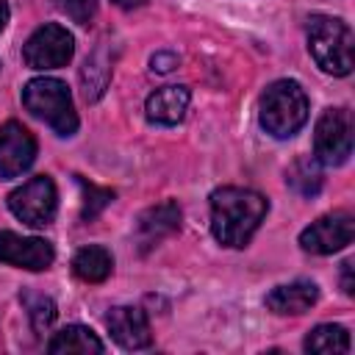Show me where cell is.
I'll return each mask as SVG.
<instances>
[{
    "label": "cell",
    "instance_id": "3957f363",
    "mask_svg": "<svg viewBox=\"0 0 355 355\" xmlns=\"http://www.w3.org/2000/svg\"><path fill=\"white\" fill-rule=\"evenodd\" d=\"M308 50L313 61L330 75H349L352 72V50L355 36L352 28L338 17H311L308 19Z\"/></svg>",
    "mask_w": 355,
    "mask_h": 355
},
{
    "label": "cell",
    "instance_id": "4fadbf2b",
    "mask_svg": "<svg viewBox=\"0 0 355 355\" xmlns=\"http://www.w3.org/2000/svg\"><path fill=\"white\" fill-rule=\"evenodd\" d=\"M316 300H319L316 283L294 280V283H286V286H275L266 294V308L272 313H280V316H297V313L311 311L316 305Z\"/></svg>",
    "mask_w": 355,
    "mask_h": 355
},
{
    "label": "cell",
    "instance_id": "603a6c76",
    "mask_svg": "<svg viewBox=\"0 0 355 355\" xmlns=\"http://www.w3.org/2000/svg\"><path fill=\"white\" fill-rule=\"evenodd\" d=\"M178 64H180V58H178L175 53H166V50H161V53H155V55L150 58V69H153V72H158V75L172 72Z\"/></svg>",
    "mask_w": 355,
    "mask_h": 355
},
{
    "label": "cell",
    "instance_id": "484cf974",
    "mask_svg": "<svg viewBox=\"0 0 355 355\" xmlns=\"http://www.w3.org/2000/svg\"><path fill=\"white\" fill-rule=\"evenodd\" d=\"M6 22H8V3L0 0V31L6 28Z\"/></svg>",
    "mask_w": 355,
    "mask_h": 355
},
{
    "label": "cell",
    "instance_id": "2e32d148",
    "mask_svg": "<svg viewBox=\"0 0 355 355\" xmlns=\"http://www.w3.org/2000/svg\"><path fill=\"white\" fill-rule=\"evenodd\" d=\"M111 269H114V255L100 244L80 247L72 258V272L83 283H103L111 275Z\"/></svg>",
    "mask_w": 355,
    "mask_h": 355
},
{
    "label": "cell",
    "instance_id": "ac0fdd59",
    "mask_svg": "<svg viewBox=\"0 0 355 355\" xmlns=\"http://www.w3.org/2000/svg\"><path fill=\"white\" fill-rule=\"evenodd\" d=\"M286 183H288L300 197H313V194H319V189H322V183H324V178H322V164H319L316 158H311V155L297 158V161L288 166V172H286Z\"/></svg>",
    "mask_w": 355,
    "mask_h": 355
},
{
    "label": "cell",
    "instance_id": "e0dca14e",
    "mask_svg": "<svg viewBox=\"0 0 355 355\" xmlns=\"http://www.w3.org/2000/svg\"><path fill=\"white\" fill-rule=\"evenodd\" d=\"M305 349L316 355H344L349 352V333L341 324H316L305 336Z\"/></svg>",
    "mask_w": 355,
    "mask_h": 355
},
{
    "label": "cell",
    "instance_id": "7c38bea8",
    "mask_svg": "<svg viewBox=\"0 0 355 355\" xmlns=\"http://www.w3.org/2000/svg\"><path fill=\"white\" fill-rule=\"evenodd\" d=\"M178 227H180V205L175 200H166V202H158V205L147 208L139 216L136 236H139V244L147 250V247H155L169 233H175Z\"/></svg>",
    "mask_w": 355,
    "mask_h": 355
},
{
    "label": "cell",
    "instance_id": "d6986e66",
    "mask_svg": "<svg viewBox=\"0 0 355 355\" xmlns=\"http://www.w3.org/2000/svg\"><path fill=\"white\" fill-rule=\"evenodd\" d=\"M108 78H111V67L103 61V53L97 50L92 58H86V64H83V72H80V80H83V94H86V100H97V97L103 94V89H105Z\"/></svg>",
    "mask_w": 355,
    "mask_h": 355
},
{
    "label": "cell",
    "instance_id": "52a82bcc",
    "mask_svg": "<svg viewBox=\"0 0 355 355\" xmlns=\"http://www.w3.org/2000/svg\"><path fill=\"white\" fill-rule=\"evenodd\" d=\"M72 53H75V39L58 22H47L42 28H36L28 36V42L22 44V58H25V64L31 69H58V67H67Z\"/></svg>",
    "mask_w": 355,
    "mask_h": 355
},
{
    "label": "cell",
    "instance_id": "ffe728a7",
    "mask_svg": "<svg viewBox=\"0 0 355 355\" xmlns=\"http://www.w3.org/2000/svg\"><path fill=\"white\" fill-rule=\"evenodd\" d=\"M19 300H22V305L28 308V316H31L33 330H36V333H44V330L53 324V319H55V302H53L50 297L39 294V291H22Z\"/></svg>",
    "mask_w": 355,
    "mask_h": 355
},
{
    "label": "cell",
    "instance_id": "6da1fadb",
    "mask_svg": "<svg viewBox=\"0 0 355 355\" xmlns=\"http://www.w3.org/2000/svg\"><path fill=\"white\" fill-rule=\"evenodd\" d=\"M269 202L263 194L241 186L211 191V233L225 247H244L263 222Z\"/></svg>",
    "mask_w": 355,
    "mask_h": 355
},
{
    "label": "cell",
    "instance_id": "8fae6325",
    "mask_svg": "<svg viewBox=\"0 0 355 355\" xmlns=\"http://www.w3.org/2000/svg\"><path fill=\"white\" fill-rule=\"evenodd\" d=\"M105 327H108L111 338L122 349H144L153 341L147 313L141 308H136V305H116V308H111L108 316H105Z\"/></svg>",
    "mask_w": 355,
    "mask_h": 355
},
{
    "label": "cell",
    "instance_id": "30bf717a",
    "mask_svg": "<svg viewBox=\"0 0 355 355\" xmlns=\"http://www.w3.org/2000/svg\"><path fill=\"white\" fill-rule=\"evenodd\" d=\"M36 161V139L19 122L0 125V178L11 180L19 178Z\"/></svg>",
    "mask_w": 355,
    "mask_h": 355
},
{
    "label": "cell",
    "instance_id": "7402d4cb",
    "mask_svg": "<svg viewBox=\"0 0 355 355\" xmlns=\"http://www.w3.org/2000/svg\"><path fill=\"white\" fill-rule=\"evenodd\" d=\"M55 6L78 25H89L97 11V0H55Z\"/></svg>",
    "mask_w": 355,
    "mask_h": 355
},
{
    "label": "cell",
    "instance_id": "ba28073f",
    "mask_svg": "<svg viewBox=\"0 0 355 355\" xmlns=\"http://www.w3.org/2000/svg\"><path fill=\"white\" fill-rule=\"evenodd\" d=\"M355 236V219L349 211H336L327 216H319L300 233V247L313 255H333L352 244Z\"/></svg>",
    "mask_w": 355,
    "mask_h": 355
},
{
    "label": "cell",
    "instance_id": "277c9868",
    "mask_svg": "<svg viewBox=\"0 0 355 355\" xmlns=\"http://www.w3.org/2000/svg\"><path fill=\"white\" fill-rule=\"evenodd\" d=\"M22 103L33 116L44 119L58 136H72L78 130V114L64 80L47 75L28 80L22 89Z\"/></svg>",
    "mask_w": 355,
    "mask_h": 355
},
{
    "label": "cell",
    "instance_id": "5b68a950",
    "mask_svg": "<svg viewBox=\"0 0 355 355\" xmlns=\"http://www.w3.org/2000/svg\"><path fill=\"white\" fill-rule=\"evenodd\" d=\"M8 211L31 225V227H44L55 219L58 211V191L55 183L47 175H36L31 180H25L19 189H14L8 194Z\"/></svg>",
    "mask_w": 355,
    "mask_h": 355
},
{
    "label": "cell",
    "instance_id": "cb8c5ba5",
    "mask_svg": "<svg viewBox=\"0 0 355 355\" xmlns=\"http://www.w3.org/2000/svg\"><path fill=\"white\" fill-rule=\"evenodd\" d=\"M341 288H344V294H352L355 291V283H352V261H344L341 263Z\"/></svg>",
    "mask_w": 355,
    "mask_h": 355
},
{
    "label": "cell",
    "instance_id": "8992f818",
    "mask_svg": "<svg viewBox=\"0 0 355 355\" xmlns=\"http://www.w3.org/2000/svg\"><path fill=\"white\" fill-rule=\"evenodd\" d=\"M352 155V114L327 108L313 130V158L324 166H341Z\"/></svg>",
    "mask_w": 355,
    "mask_h": 355
},
{
    "label": "cell",
    "instance_id": "d4e9b609",
    "mask_svg": "<svg viewBox=\"0 0 355 355\" xmlns=\"http://www.w3.org/2000/svg\"><path fill=\"white\" fill-rule=\"evenodd\" d=\"M119 8H139V6H144L147 0H114Z\"/></svg>",
    "mask_w": 355,
    "mask_h": 355
},
{
    "label": "cell",
    "instance_id": "44dd1931",
    "mask_svg": "<svg viewBox=\"0 0 355 355\" xmlns=\"http://www.w3.org/2000/svg\"><path fill=\"white\" fill-rule=\"evenodd\" d=\"M78 186H80V219H94L111 200H114V191L111 189H100L94 183H86L83 178H78Z\"/></svg>",
    "mask_w": 355,
    "mask_h": 355
},
{
    "label": "cell",
    "instance_id": "9a60e30c",
    "mask_svg": "<svg viewBox=\"0 0 355 355\" xmlns=\"http://www.w3.org/2000/svg\"><path fill=\"white\" fill-rule=\"evenodd\" d=\"M103 349L105 347L94 336V330L83 327V324H67L47 344V352H53V355H86V352H103Z\"/></svg>",
    "mask_w": 355,
    "mask_h": 355
},
{
    "label": "cell",
    "instance_id": "7a4b0ae2",
    "mask_svg": "<svg viewBox=\"0 0 355 355\" xmlns=\"http://www.w3.org/2000/svg\"><path fill=\"white\" fill-rule=\"evenodd\" d=\"M258 119L275 139H291L308 122V94L297 80H275L261 94Z\"/></svg>",
    "mask_w": 355,
    "mask_h": 355
},
{
    "label": "cell",
    "instance_id": "9c48e42d",
    "mask_svg": "<svg viewBox=\"0 0 355 355\" xmlns=\"http://www.w3.org/2000/svg\"><path fill=\"white\" fill-rule=\"evenodd\" d=\"M53 261H55V250L50 241L0 230V263L28 269V272H42V269H50Z\"/></svg>",
    "mask_w": 355,
    "mask_h": 355
},
{
    "label": "cell",
    "instance_id": "5bb4252c",
    "mask_svg": "<svg viewBox=\"0 0 355 355\" xmlns=\"http://www.w3.org/2000/svg\"><path fill=\"white\" fill-rule=\"evenodd\" d=\"M189 100L191 94L186 86H161L147 97L144 114L153 125H178L186 116Z\"/></svg>",
    "mask_w": 355,
    "mask_h": 355
}]
</instances>
